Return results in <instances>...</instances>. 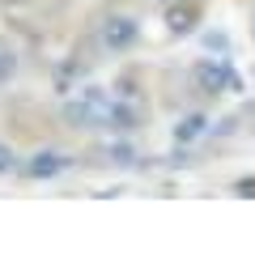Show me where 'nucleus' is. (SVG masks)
Listing matches in <instances>:
<instances>
[{
	"instance_id": "nucleus-1",
	"label": "nucleus",
	"mask_w": 255,
	"mask_h": 255,
	"mask_svg": "<svg viewBox=\"0 0 255 255\" xmlns=\"http://www.w3.org/2000/svg\"><path fill=\"white\" fill-rule=\"evenodd\" d=\"M196 85H200L209 98H221V94H238L243 90V77L234 73V64L226 55H213V60L196 64Z\"/></svg>"
},
{
	"instance_id": "nucleus-2",
	"label": "nucleus",
	"mask_w": 255,
	"mask_h": 255,
	"mask_svg": "<svg viewBox=\"0 0 255 255\" xmlns=\"http://www.w3.org/2000/svg\"><path fill=\"white\" fill-rule=\"evenodd\" d=\"M136 34H140L136 17H124V13H115V17L102 21V43H107L111 51H128V47L136 43Z\"/></svg>"
},
{
	"instance_id": "nucleus-7",
	"label": "nucleus",
	"mask_w": 255,
	"mask_h": 255,
	"mask_svg": "<svg viewBox=\"0 0 255 255\" xmlns=\"http://www.w3.org/2000/svg\"><path fill=\"white\" fill-rule=\"evenodd\" d=\"M251 30H255V21H251Z\"/></svg>"
},
{
	"instance_id": "nucleus-4",
	"label": "nucleus",
	"mask_w": 255,
	"mask_h": 255,
	"mask_svg": "<svg viewBox=\"0 0 255 255\" xmlns=\"http://www.w3.org/2000/svg\"><path fill=\"white\" fill-rule=\"evenodd\" d=\"M204 132H209V115H200V111H196V115H187L179 128H174V140H183V145H187V140H200Z\"/></svg>"
},
{
	"instance_id": "nucleus-6",
	"label": "nucleus",
	"mask_w": 255,
	"mask_h": 255,
	"mask_svg": "<svg viewBox=\"0 0 255 255\" xmlns=\"http://www.w3.org/2000/svg\"><path fill=\"white\" fill-rule=\"evenodd\" d=\"M234 191H238V196H247V200H251V196H255V179H238V183H234Z\"/></svg>"
},
{
	"instance_id": "nucleus-3",
	"label": "nucleus",
	"mask_w": 255,
	"mask_h": 255,
	"mask_svg": "<svg viewBox=\"0 0 255 255\" xmlns=\"http://www.w3.org/2000/svg\"><path fill=\"white\" fill-rule=\"evenodd\" d=\"M196 26H200V4H196V0H179V4L166 9V30H170L174 38L191 34Z\"/></svg>"
},
{
	"instance_id": "nucleus-5",
	"label": "nucleus",
	"mask_w": 255,
	"mask_h": 255,
	"mask_svg": "<svg viewBox=\"0 0 255 255\" xmlns=\"http://www.w3.org/2000/svg\"><path fill=\"white\" fill-rule=\"evenodd\" d=\"M204 47L213 55H230V34L226 30H204Z\"/></svg>"
}]
</instances>
